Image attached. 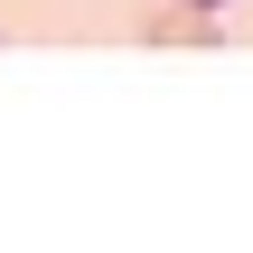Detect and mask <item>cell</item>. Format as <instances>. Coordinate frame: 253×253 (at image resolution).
Here are the masks:
<instances>
[{
	"instance_id": "cell-1",
	"label": "cell",
	"mask_w": 253,
	"mask_h": 253,
	"mask_svg": "<svg viewBox=\"0 0 253 253\" xmlns=\"http://www.w3.org/2000/svg\"><path fill=\"white\" fill-rule=\"evenodd\" d=\"M141 47H216V9H197V0L141 9Z\"/></svg>"
},
{
	"instance_id": "cell-2",
	"label": "cell",
	"mask_w": 253,
	"mask_h": 253,
	"mask_svg": "<svg viewBox=\"0 0 253 253\" xmlns=\"http://www.w3.org/2000/svg\"><path fill=\"white\" fill-rule=\"evenodd\" d=\"M197 9H225V0H197Z\"/></svg>"
}]
</instances>
